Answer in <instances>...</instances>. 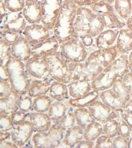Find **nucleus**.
<instances>
[{
	"instance_id": "1",
	"label": "nucleus",
	"mask_w": 132,
	"mask_h": 148,
	"mask_svg": "<svg viewBox=\"0 0 132 148\" xmlns=\"http://www.w3.org/2000/svg\"><path fill=\"white\" fill-rule=\"evenodd\" d=\"M131 71L128 61V55H121L116 60L103 69L94 80L91 81L93 90L102 92L110 89L117 78H122Z\"/></svg>"
},
{
	"instance_id": "2",
	"label": "nucleus",
	"mask_w": 132,
	"mask_h": 148,
	"mask_svg": "<svg viewBox=\"0 0 132 148\" xmlns=\"http://www.w3.org/2000/svg\"><path fill=\"white\" fill-rule=\"evenodd\" d=\"M77 8L73 0H64L62 9L53 29L54 36L59 44L79 37L73 27Z\"/></svg>"
},
{
	"instance_id": "3",
	"label": "nucleus",
	"mask_w": 132,
	"mask_h": 148,
	"mask_svg": "<svg viewBox=\"0 0 132 148\" xmlns=\"http://www.w3.org/2000/svg\"><path fill=\"white\" fill-rule=\"evenodd\" d=\"M6 67L13 90L21 95L27 94L32 79L26 70L25 62L12 56Z\"/></svg>"
},
{
	"instance_id": "4",
	"label": "nucleus",
	"mask_w": 132,
	"mask_h": 148,
	"mask_svg": "<svg viewBox=\"0 0 132 148\" xmlns=\"http://www.w3.org/2000/svg\"><path fill=\"white\" fill-rule=\"evenodd\" d=\"M49 66L50 77L53 80L68 84L71 81L68 62L62 56L60 51L45 57Z\"/></svg>"
},
{
	"instance_id": "5",
	"label": "nucleus",
	"mask_w": 132,
	"mask_h": 148,
	"mask_svg": "<svg viewBox=\"0 0 132 148\" xmlns=\"http://www.w3.org/2000/svg\"><path fill=\"white\" fill-rule=\"evenodd\" d=\"M59 51L68 63H83L86 61L89 55L79 37L62 43Z\"/></svg>"
},
{
	"instance_id": "6",
	"label": "nucleus",
	"mask_w": 132,
	"mask_h": 148,
	"mask_svg": "<svg viewBox=\"0 0 132 148\" xmlns=\"http://www.w3.org/2000/svg\"><path fill=\"white\" fill-rule=\"evenodd\" d=\"M42 8L41 23L53 30L60 12L64 0H40Z\"/></svg>"
},
{
	"instance_id": "7",
	"label": "nucleus",
	"mask_w": 132,
	"mask_h": 148,
	"mask_svg": "<svg viewBox=\"0 0 132 148\" xmlns=\"http://www.w3.org/2000/svg\"><path fill=\"white\" fill-rule=\"evenodd\" d=\"M21 34L32 47L54 36V32L42 23L28 24Z\"/></svg>"
},
{
	"instance_id": "8",
	"label": "nucleus",
	"mask_w": 132,
	"mask_h": 148,
	"mask_svg": "<svg viewBox=\"0 0 132 148\" xmlns=\"http://www.w3.org/2000/svg\"><path fill=\"white\" fill-rule=\"evenodd\" d=\"M25 68L31 77L37 79H50L49 66L45 57H31L25 62Z\"/></svg>"
},
{
	"instance_id": "9",
	"label": "nucleus",
	"mask_w": 132,
	"mask_h": 148,
	"mask_svg": "<svg viewBox=\"0 0 132 148\" xmlns=\"http://www.w3.org/2000/svg\"><path fill=\"white\" fill-rule=\"evenodd\" d=\"M28 25L27 21L24 17L23 11L8 12L7 15L1 18V27L0 34L8 30L22 33L26 26Z\"/></svg>"
},
{
	"instance_id": "10",
	"label": "nucleus",
	"mask_w": 132,
	"mask_h": 148,
	"mask_svg": "<svg viewBox=\"0 0 132 148\" xmlns=\"http://www.w3.org/2000/svg\"><path fill=\"white\" fill-rule=\"evenodd\" d=\"M87 108L92 114L95 120L101 124H104L111 119H118L120 117L119 112L110 108L100 99L95 100L88 106Z\"/></svg>"
},
{
	"instance_id": "11",
	"label": "nucleus",
	"mask_w": 132,
	"mask_h": 148,
	"mask_svg": "<svg viewBox=\"0 0 132 148\" xmlns=\"http://www.w3.org/2000/svg\"><path fill=\"white\" fill-rule=\"evenodd\" d=\"M11 140L18 147H24L28 144L34 134V129L31 122L26 119L21 125L14 126L11 131Z\"/></svg>"
},
{
	"instance_id": "12",
	"label": "nucleus",
	"mask_w": 132,
	"mask_h": 148,
	"mask_svg": "<svg viewBox=\"0 0 132 148\" xmlns=\"http://www.w3.org/2000/svg\"><path fill=\"white\" fill-rule=\"evenodd\" d=\"M94 14L88 7H78L73 27L79 36L87 34L91 19Z\"/></svg>"
},
{
	"instance_id": "13",
	"label": "nucleus",
	"mask_w": 132,
	"mask_h": 148,
	"mask_svg": "<svg viewBox=\"0 0 132 148\" xmlns=\"http://www.w3.org/2000/svg\"><path fill=\"white\" fill-rule=\"evenodd\" d=\"M60 44L57 38L52 36L44 41L32 47V57H42L59 51Z\"/></svg>"
},
{
	"instance_id": "14",
	"label": "nucleus",
	"mask_w": 132,
	"mask_h": 148,
	"mask_svg": "<svg viewBox=\"0 0 132 148\" xmlns=\"http://www.w3.org/2000/svg\"><path fill=\"white\" fill-rule=\"evenodd\" d=\"M11 55L23 62L32 57V47L22 34L11 45Z\"/></svg>"
},
{
	"instance_id": "15",
	"label": "nucleus",
	"mask_w": 132,
	"mask_h": 148,
	"mask_svg": "<svg viewBox=\"0 0 132 148\" xmlns=\"http://www.w3.org/2000/svg\"><path fill=\"white\" fill-rule=\"evenodd\" d=\"M87 80L91 82L104 69L101 61L98 59L96 50L88 55L86 61L84 62Z\"/></svg>"
},
{
	"instance_id": "16",
	"label": "nucleus",
	"mask_w": 132,
	"mask_h": 148,
	"mask_svg": "<svg viewBox=\"0 0 132 148\" xmlns=\"http://www.w3.org/2000/svg\"><path fill=\"white\" fill-rule=\"evenodd\" d=\"M28 120L32 123L35 132H48L53 124L48 113L30 112L28 113Z\"/></svg>"
},
{
	"instance_id": "17",
	"label": "nucleus",
	"mask_w": 132,
	"mask_h": 148,
	"mask_svg": "<svg viewBox=\"0 0 132 148\" xmlns=\"http://www.w3.org/2000/svg\"><path fill=\"white\" fill-rule=\"evenodd\" d=\"M23 14L28 24H40L42 21V8L40 1H26Z\"/></svg>"
},
{
	"instance_id": "18",
	"label": "nucleus",
	"mask_w": 132,
	"mask_h": 148,
	"mask_svg": "<svg viewBox=\"0 0 132 148\" xmlns=\"http://www.w3.org/2000/svg\"><path fill=\"white\" fill-rule=\"evenodd\" d=\"M116 46L120 56L128 54L132 50V30L126 26L119 30Z\"/></svg>"
},
{
	"instance_id": "19",
	"label": "nucleus",
	"mask_w": 132,
	"mask_h": 148,
	"mask_svg": "<svg viewBox=\"0 0 132 148\" xmlns=\"http://www.w3.org/2000/svg\"><path fill=\"white\" fill-rule=\"evenodd\" d=\"M120 29H105L99 35L95 38L97 49H104L116 45Z\"/></svg>"
},
{
	"instance_id": "20",
	"label": "nucleus",
	"mask_w": 132,
	"mask_h": 148,
	"mask_svg": "<svg viewBox=\"0 0 132 148\" xmlns=\"http://www.w3.org/2000/svg\"><path fill=\"white\" fill-rule=\"evenodd\" d=\"M99 99L110 108L117 112L123 111V108L126 105L120 97L115 94L112 88L100 92Z\"/></svg>"
},
{
	"instance_id": "21",
	"label": "nucleus",
	"mask_w": 132,
	"mask_h": 148,
	"mask_svg": "<svg viewBox=\"0 0 132 148\" xmlns=\"http://www.w3.org/2000/svg\"><path fill=\"white\" fill-rule=\"evenodd\" d=\"M21 94L12 90L8 95L0 97V114L11 115L14 111L17 110V104Z\"/></svg>"
},
{
	"instance_id": "22",
	"label": "nucleus",
	"mask_w": 132,
	"mask_h": 148,
	"mask_svg": "<svg viewBox=\"0 0 132 148\" xmlns=\"http://www.w3.org/2000/svg\"><path fill=\"white\" fill-rule=\"evenodd\" d=\"M68 86L69 96L72 98L82 97L93 90L91 82L84 80H72Z\"/></svg>"
},
{
	"instance_id": "23",
	"label": "nucleus",
	"mask_w": 132,
	"mask_h": 148,
	"mask_svg": "<svg viewBox=\"0 0 132 148\" xmlns=\"http://www.w3.org/2000/svg\"><path fill=\"white\" fill-rule=\"evenodd\" d=\"M53 80L50 79H32L28 88L27 94L31 97L35 98L40 95L48 94L50 86Z\"/></svg>"
},
{
	"instance_id": "24",
	"label": "nucleus",
	"mask_w": 132,
	"mask_h": 148,
	"mask_svg": "<svg viewBox=\"0 0 132 148\" xmlns=\"http://www.w3.org/2000/svg\"><path fill=\"white\" fill-rule=\"evenodd\" d=\"M84 129L78 125L74 126L71 129L67 130L65 132L64 138L62 144L68 147H75L76 145L84 139Z\"/></svg>"
},
{
	"instance_id": "25",
	"label": "nucleus",
	"mask_w": 132,
	"mask_h": 148,
	"mask_svg": "<svg viewBox=\"0 0 132 148\" xmlns=\"http://www.w3.org/2000/svg\"><path fill=\"white\" fill-rule=\"evenodd\" d=\"M48 95L54 100L64 101L69 97L68 84L53 80L50 86Z\"/></svg>"
},
{
	"instance_id": "26",
	"label": "nucleus",
	"mask_w": 132,
	"mask_h": 148,
	"mask_svg": "<svg viewBox=\"0 0 132 148\" xmlns=\"http://www.w3.org/2000/svg\"><path fill=\"white\" fill-rule=\"evenodd\" d=\"M100 92L95 90H92L82 97L77 98H70L68 100V103L74 108H82V107H88V106L94 102L95 100L99 98Z\"/></svg>"
},
{
	"instance_id": "27",
	"label": "nucleus",
	"mask_w": 132,
	"mask_h": 148,
	"mask_svg": "<svg viewBox=\"0 0 132 148\" xmlns=\"http://www.w3.org/2000/svg\"><path fill=\"white\" fill-rule=\"evenodd\" d=\"M70 106L68 103H64V101H59L54 100L52 102L50 107L48 114L53 123H56L59 121L67 113Z\"/></svg>"
},
{
	"instance_id": "28",
	"label": "nucleus",
	"mask_w": 132,
	"mask_h": 148,
	"mask_svg": "<svg viewBox=\"0 0 132 148\" xmlns=\"http://www.w3.org/2000/svg\"><path fill=\"white\" fill-rule=\"evenodd\" d=\"M98 59L101 61L104 68L109 66L110 63L114 61L120 56L117 51L116 45L114 46L104 49H98L96 50Z\"/></svg>"
},
{
	"instance_id": "29",
	"label": "nucleus",
	"mask_w": 132,
	"mask_h": 148,
	"mask_svg": "<svg viewBox=\"0 0 132 148\" xmlns=\"http://www.w3.org/2000/svg\"><path fill=\"white\" fill-rule=\"evenodd\" d=\"M113 5L120 18L126 22L132 13L131 0H115Z\"/></svg>"
},
{
	"instance_id": "30",
	"label": "nucleus",
	"mask_w": 132,
	"mask_h": 148,
	"mask_svg": "<svg viewBox=\"0 0 132 148\" xmlns=\"http://www.w3.org/2000/svg\"><path fill=\"white\" fill-rule=\"evenodd\" d=\"M74 114L76 119V125L84 129L88 124L96 121L87 107L74 109Z\"/></svg>"
},
{
	"instance_id": "31",
	"label": "nucleus",
	"mask_w": 132,
	"mask_h": 148,
	"mask_svg": "<svg viewBox=\"0 0 132 148\" xmlns=\"http://www.w3.org/2000/svg\"><path fill=\"white\" fill-rule=\"evenodd\" d=\"M103 134L102 124L99 122L94 121L84 128V139L95 142L100 135Z\"/></svg>"
},
{
	"instance_id": "32",
	"label": "nucleus",
	"mask_w": 132,
	"mask_h": 148,
	"mask_svg": "<svg viewBox=\"0 0 132 148\" xmlns=\"http://www.w3.org/2000/svg\"><path fill=\"white\" fill-rule=\"evenodd\" d=\"M104 30L105 25L102 16L100 14L94 13L89 23L87 34L96 38Z\"/></svg>"
},
{
	"instance_id": "33",
	"label": "nucleus",
	"mask_w": 132,
	"mask_h": 148,
	"mask_svg": "<svg viewBox=\"0 0 132 148\" xmlns=\"http://www.w3.org/2000/svg\"><path fill=\"white\" fill-rule=\"evenodd\" d=\"M65 131L59 127L56 123H53L50 130L48 131V133L50 147H57L61 145L65 135Z\"/></svg>"
},
{
	"instance_id": "34",
	"label": "nucleus",
	"mask_w": 132,
	"mask_h": 148,
	"mask_svg": "<svg viewBox=\"0 0 132 148\" xmlns=\"http://www.w3.org/2000/svg\"><path fill=\"white\" fill-rule=\"evenodd\" d=\"M54 100L47 94L33 98V111L39 113H48Z\"/></svg>"
},
{
	"instance_id": "35",
	"label": "nucleus",
	"mask_w": 132,
	"mask_h": 148,
	"mask_svg": "<svg viewBox=\"0 0 132 148\" xmlns=\"http://www.w3.org/2000/svg\"><path fill=\"white\" fill-rule=\"evenodd\" d=\"M68 65L69 71H70L71 81L77 80H87L84 62L83 63L69 62L68 63Z\"/></svg>"
},
{
	"instance_id": "36",
	"label": "nucleus",
	"mask_w": 132,
	"mask_h": 148,
	"mask_svg": "<svg viewBox=\"0 0 132 148\" xmlns=\"http://www.w3.org/2000/svg\"><path fill=\"white\" fill-rule=\"evenodd\" d=\"M62 130L65 132L71 129L74 126L76 125V119L74 114V109L73 107L70 106L67 113L59 121L56 122Z\"/></svg>"
},
{
	"instance_id": "37",
	"label": "nucleus",
	"mask_w": 132,
	"mask_h": 148,
	"mask_svg": "<svg viewBox=\"0 0 132 148\" xmlns=\"http://www.w3.org/2000/svg\"><path fill=\"white\" fill-rule=\"evenodd\" d=\"M112 89L115 92V94L118 95L126 104L131 98L130 94H129L128 88H127L126 84L122 80V78H117L114 84Z\"/></svg>"
},
{
	"instance_id": "38",
	"label": "nucleus",
	"mask_w": 132,
	"mask_h": 148,
	"mask_svg": "<svg viewBox=\"0 0 132 148\" xmlns=\"http://www.w3.org/2000/svg\"><path fill=\"white\" fill-rule=\"evenodd\" d=\"M11 44L3 39H0V66H6L11 58Z\"/></svg>"
},
{
	"instance_id": "39",
	"label": "nucleus",
	"mask_w": 132,
	"mask_h": 148,
	"mask_svg": "<svg viewBox=\"0 0 132 148\" xmlns=\"http://www.w3.org/2000/svg\"><path fill=\"white\" fill-rule=\"evenodd\" d=\"M31 140L35 147H50V142L48 132H35Z\"/></svg>"
},
{
	"instance_id": "40",
	"label": "nucleus",
	"mask_w": 132,
	"mask_h": 148,
	"mask_svg": "<svg viewBox=\"0 0 132 148\" xmlns=\"http://www.w3.org/2000/svg\"><path fill=\"white\" fill-rule=\"evenodd\" d=\"M88 8H90L95 13L100 14V15L116 13L113 5H110L101 0H99L97 3L89 6Z\"/></svg>"
},
{
	"instance_id": "41",
	"label": "nucleus",
	"mask_w": 132,
	"mask_h": 148,
	"mask_svg": "<svg viewBox=\"0 0 132 148\" xmlns=\"http://www.w3.org/2000/svg\"><path fill=\"white\" fill-rule=\"evenodd\" d=\"M103 134L113 139L118 135V120L117 119H111L102 124Z\"/></svg>"
},
{
	"instance_id": "42",
	"label": "nucleus",
	"mask_w": 132,
	"mask_h": 148,
	"mask_svg": "<svg viewBox=\"0 0 132 148\" xmlns=\"http://www.w3.org/2000/svg\"><path fill=\"white\" fill-rule=\"evenodd\" d=\"M17 109L26 113H29L33 111V98L27 94H21L19 97L17 104Z\"/></svg>"
},
{
	"instance_id": "43",
	"label": "nucleus",
	"mask_w": 132,
	"mask_h": 148,
	"mask_svg": "<svg viewBox=\"0 0 132 148\" xmlns=\"http://www.w3.org/2000/svg\"><path fill=\"white\" fill-rule=\"evenodd\" d=\"M3 2L8 11L12 13L22 11L26 4V0H3Z\"/></svg>"
},
{
	"instance_id": "44",
	"label": "nucleus",
	"mask_w": 132,
	"mask_h": 148,
	"mask_svg": "<svg viewBox=\"0 0 132 148\" xmlns=\"http://www.w3.org/2000/svg\"><path fill=\"white\" fill-rule=\"evenodd\" d=\"M14 126L11 115L0 114V132H11Z\"/></svg>"
},
{
	"instance_id": "45",
	"label": "nucleus",
	"mask_w": 132,
	"mask_h": 148,
	"mask_svg": "<svg viewBox=\"0 0 132 148\" xmlns=\"http://www.w3.org/2000/svg\"><path fill=\"white\" fill-rule=\"evenodd\" d=\"M79 38L81 40V42H82L84 46L87 48L89 54L95 50L98 49L95 44V38L92 37L88 34L79 36Z\"/></svg>"
},
{
	"instance_id": "46",
	"label": "nucleus",
	"mask_w": 132,
	"mask_h": 148,
	"mask_svg": "<svg viewBox=\"0 0 132 148\" xmlns=\"http://www.w3.org/2000/svg\"><path fill=\"white\" fill-rule=\"evenodd\" d=\"M117 120H118V135L126 138L130 137L132 132L131 128L120 116L117 119Z\"/></svg>"
},
{
	"instance_id": "47",
	"label": "nucleus",
	"mask_w": 132,
	"mask_h": 148,
	"mask_svg": "<svg viewBox=\"0 0 132 148\" xmlns=\"http://www.w3.org/2000/svg\"><path fill=\"white\" fill-rule=\"evenodd\" d=\"M95 147H113V139L105 134H102L95 141Z\"/></svg>"
},
{
	"instance_id": "48",
	"label": "nucleus",
	"mask_w": 132,
	"mask_h": 148,
	"mask_svg": "<svg viewBox=\"0 0 132 148\" xmlns=\"http://www.w3.org/2000/svg\"><path fill=\"white\" fill-rule=\"evenodd\" d=\"M28 113H26L20 110H16L11 114L12 121L15 126L21 125L28 119Z\"/></svg>"
},
{
	"instance_id": "49",
	"label": "nucleus",
	"mask_w": 132,
	"mask_h": 148,
	"mask_svg": "<svg viewBox=\"0 0 132 148\" xmlns=\"http://www.w3.org/2000/svg\"><path fill=\"white\" fill-rule=\"evenodd\" d=\"M1 38L0 39H3L10 44H13L14 42L17 41L19 37L20 36L21 33L13 32V31L8 30L4 33H1Z\"/></svg>"
},
{
	"instance_id": "50",
	"label": "nucleus",
	"mask_w": 132,
	"mask_h": 148,
	"mask_svg": "<svg viewBox=\"0 0 132 148\" xmlns=\"http://www.w3.org/2000/svg\"><path fill=\"white\" fill-rule=\"evenodd\" d=\"M12 88L10 81L0 80V97H4L11 92Z\"/></svg>"
},
{
	"instance_id": "51",
	"label": "nucleus",
	"mask_w": 132,
	"mask_h": 148,
	"mask_svg": "<svg viewBox=\"0 0 132 148\" xmlns=\"http://www.w3.org/2000/svg\"><path fill=\"white\" fill-rule=\"evenodd\" d=\"M129 138L117 135L113 138V147H128Z\"/></svg>"
},
{
	"instance_id": "52",
	"label": "nucleus",
	"mask_w": 132,
	"mask_h": 148,
	"mask_svg": "<svg viewBox=\"0 0 132 148\" xmlns=\"http://www.w3.org/2000/svg\"><path fill=\"white\" fill-rule=\"evenodd\" d=\"M122 80H123L124 82L126 84L129 94H130L131 97H132V71L124 76L122 77Z\"/></svg>"
},
{
	"instance_id": "53",
	"label": "nucleus",
	"mask_w": 132,
	"mask_h": 148,
	"mask_svg": "<svg viewBox=\"0 0 132 148\" xmlns=\"http://www.w3.org/2000/svg\"><path fill=\"white\" fill-rule=\"evenodd\" d=\"M98 1L99 0H73L78 7H89Z\"/></svg>"
},
{
	"instance_id": "54",
	"label": "nucleus",
	"mask_w": 132,
	"mask_h": 148,
	"mask_svg": "<svg viewBox=\"0 0 132 148\" xmlns=\"http://www.w3.org/2000/svg\"><path fill=\"white\" fill-rule=\"evenodd\" d=\"M95 142L94 141H89L85 139L81 140L76 145L75 147H95Z\"/></svg>"
},
{
	"instance_id": "55",
	"label": "nucleus",
	"mask_w": 132,
	"mask_h": 148,
	"mask_svg": "<svg viewBox=\"0 0 132 148\" xmlns=\"http://www.w3.org/2000/svg\"><path fill=\"white\" fill-rule=\"evenodd\" d=\"M0 80L9 81V76L6 66H0Z\"/></svg>"
},
{
	"instance_id": "56",
	"label": "nucleus",
	"mask_w": 132,
	"mask_h": 148,
	"mask_svg": "<svg viewBox=\"0 0 132 148\" xmlns=\"http://www.w3.org/2000/svg\"><path fill=\"white\" fill-rule=\"evenodd\" d=\"M119 113H120V116L123 118L124 120L126 121V123L128 124L132 129V115L125 113L123 111H120Z\"/></svg>"
},
{
	"instance_id": "57",
	"label": "nucleus",
	"mask_w": 132,
	"mask_h": 148,
	"mask_svg": "<svg viewBox=\"0 0 132 148\" xmlns=\"http://www.w3.org/2000/svg\"><path fill=\"white\" fill-rule=\"evenodd\" d=\"M122 111L125 113L132 115V97L127 102V103L125 105V106L123 108V111Z\"/></svg>"
},
{
	"instance_id": "58",
	"label": "nucleus",
	"mask_w": 132,
	"mask_h": 148,
	"mask_svg": "<svg viewBox=\"0 0 132 148\" xmlns=\"http://www.w3.org/2000/svg\"><path fill=\"white\" fill-rule=\"evenodd\" d=\"M0 147H19L13 141H3V142H0Z\"/></svg>"
},
{
	"instance_id": "59",
	"label": "nucleus",
	"mask_w": 132,
	"mask_h": 148,
	"mask_svg": "<svg viewBox=\"0 0 132 148\" xmlns=\"http://www.w3.org/2000/svg\"><path fill=\"white\" fill-rule=\"evenodd\" d=\"M8 10L5 5L3 0H0V13H1V17L3 18V16H6L8 13Z\"/></svg>"
},
{
	"instance_id": "60",
	"label": "nucleus",
	"mask_w": 132,
	"mask_h": 148,
	"mask_svg": "<svg viewBox=\"0 0 132 148\" xmlns=\"http://www.w3.org/2000/svg\"><path fill=\"white\" fill-rule=\"evenodd\" d=\"M11 132H0V142L11 139Z\"/></svg>"
},
{
	"instance_id": "61",
	"label": "nucleus",
	"mask_w": 132,
	"mask_h": 148,
	"mask_svg": "<svg viewBox=\"0 0 132 148\" xmlns=\"http://www.w3.org/2000/svg\"><path fill=\"white\" fill-rule=\"evenodd\" d=\"M128 61L129 66H130V68L132 71V50L129 52V53L128 55Z\"/></svg>"
},
{
	"instance_id": "62",
	"label": "nucleus",
	"mask_w": 132,
	"mask_h": 148,
	"mask_svg": "<svg viewBox=\"0 0 132 148\" xmlns=\"http://www.w3.org/2000/svg\"><path fill=\"white\" fill-rule=\"evenodd\" d=\"M101 1H104V2H106V3H109L110 5H114L115 0H101Z\"/></svg>"
},
{
	"instance_id": "63",
	"label": "nucleus",
	"mask_w": 132,
	"mask_h": 148,
	"mask_svg": "<svg viewBox=\"0 0 132 148\" xmlns=\"http://www.w3.org/2000/svg\"><path fill=\"white\" fill-rule=\"evenodd\" d=\"M128 147H132V137H129L128 141Z\"/></svg>"
},
{
	"instance_id": "64",
	"label": "nucleus",
	"mask_w": 132,
	"mask_h": 148,
	"mask_svg": "<svg viewBox=\"0 0 132 148\" xmlns=\"http://www.w3.org/2000/svg\"><path fill=\"white\" fill-rule=\"evenodd\" d=\"M39 0H26V1H37Z\"/></svg>"
}]
</instances>
